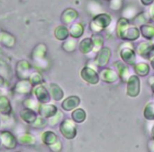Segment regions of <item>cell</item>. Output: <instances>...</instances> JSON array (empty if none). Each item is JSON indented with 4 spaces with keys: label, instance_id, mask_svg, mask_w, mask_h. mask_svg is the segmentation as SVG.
Returning a JSON list of instances; mask_svg holds the SVG:
<instances>
[{
    "label": "cell",
    "instance_id": "1",
    "mask_svg": "<svg viewBox=\"0 0 154 152\" xmlns=\"http://www.w3.org/2000/svg\"><path fill=\"white\" fill-rule=\"evenodd\" d=\"M2 144L5 148L13 149L17 145V141L14 136L8 131H2L0 133Z\"/></svg>",
    "mask_w": 154,
    "mask_h": 152
},
{
    "label": "cell",
    "instance_id": "2",
    "mask_svg": "<svg viewBox=\"0 0 154 152\" xmlns=\"http://www.w3.org/2000/svg\"><path fill=\"white\" fill-rule=\"evenodd\" d=\"M15 43V39L12 35L3 30H0V45L6 48H12Z\"/></svg>",
    "mask_w": 154,
    "mask_h": 152
},
{
    "label": "cell",
    "instance_id": "3",
    "mask_svg": "<svg viewBox=\"0 0 154 152\" xmlns=\"http://www.w3.org/2000/svg\"><path fill=\"white\" fill-rule=\"evenodd\" d=\"M11 112L10 101L6 96H0V113L3 115H8Z\"/></svg>",
    "mask_w": 154,
    "mask_h": 152
},
{
    "label": "cell",
    "instance_id": "4",
    "mask_svg": "<svg viewBox=\"0 0 154 152\" xmlns=\"http://www.w3.org/2000/svg\"><path fill=\"white\" fill-rule=\"evenodd\" d=\"M4 83H5L4 78H3V77L2 76V75H0V87H2L3 84H4Z\"/></svg>",
    "mask_w": 154,
    "mask_h": 152
},
{
    "label": "cell",
    "instance_id": "5",
    "mask_svg": "<svg viewBox=\"0 0 154 152\" xmlns=\"http://www.w3.org/2000/svg\"><path fill=\"white\" fill-rule=\"evenodd\" d=\"M2 144V141H1V138H0V145H1Z\"/></svg>",
    "mask_w": 154,
    "mask_h": 152
},
{
    "label": "cell",
    "instance_id": "6",
    "mask_svg": "<svg viewBox=\"0 0 154 152\" xmlns=\"http://www.w3.org/2000/svg\"><path fill=\"white\" fill-rule=\"evenodd\" d=\"M0 125H1V121H0Z\"/></svg>",
    "mask_w": 154,
    "mask_h": 152
}]
</instances>
